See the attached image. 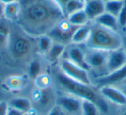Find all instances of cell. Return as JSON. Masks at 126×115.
<instances>
[{"label":"cell","instance_id":"1","mask_svg":"<svg viewBox=\"0 0 126 115\" xmlns=\"http://www.w3.org/2000/svg\"><path fill=\"white\" fill-rule=\"evenodd\" d=\"M21 11L16 22L21 30L31 37L47 34L66 18L63 10L54 0H19Z\"/></svg>","mask_w":126,"mask_h":115},{"label":"cell","instance_id":"18","mask_svg":"<svg viewBox=\"0 0 126 115\" xmlns=\"http://www.w3.org/2000/svg\"><path fill=\"white\" fill-rule=\"evenodd\" d=\"M9 106L15 109L18 110V111L22 112L23 113H30L32 109V102L30 101V99H27L24 97H16L11 99V100L8 102Z\"/></svg>","mask_w":126,"mask_h":115},{"label":"cell","instance_id":"24","mask_svg":"<svg viewBox=\"0 0 126 115\" xmlns=\"http://www.w3.org/2000/svg\"><path fill=\"white\" fill-rule=\"evenodd\" d=\"M6 86L10 90L19 91L25 87V80L22 76L13 75L6 80Z\"/></svg>","mask_w":126,"mask_h":115},{"label":"cell","instance_id":"16","mask_svg":"<svg viewBox=\"0 0 126 115\" xmlns=\"http://www.w3.org/2000/svg\"><path fill=\"white\" fill-rule=\"evenodd\" d=\"M90 34H91V26L84 25V26L78 27L72 37L71 44L80 45L83 43H86L89 39Z\"/></svg>","mask_w":126,"mask_h":115},{"label":"cell","instance_id":"20","mask_svg":"<svg viewBox=\"0 0 126 115\" xmlns=\"http://www.w3.org/2000/svg\"><path fill=\"white\" fill-rule=\"evenodd\" d=\"M20 11H21V5H20L19 1L4 4V17L7 20L14 21V20H16L20 13Z\"/></svg>","mask_w":126,"mask_h":115},{"label":"cell","instance_id":"41","mask_svg":"<svg viewBox=\"0 0 126 115\" xmlns=\"http://www.w3.org/2000/svg\"><path fill=\"white\" fill-rule=\"evenodd\" d=\"M124 34H125V35H126V27L124 29Z\"/></svg>","mask_w":126,"mask_h":115},{"label":"cell","instance_id":"25","mask_svg":"<svg viewBox=\"0 0 126 115\" xmlns=\"http://www.w3.org/2000/svg\"><path fill=\"white\" fill-rule=\"evenodd\" d=\"M42 63L39 60L33 59L28 66V75L30 80H35L40 75H42Z\"/></svg>","mask_w":126,"mask_h":115},{"label":"cell","instance_id":"3","mask_svg":"<svg viewBox=\"0 0 126 115\" xmlns=\"http://www.w3.org/2000/svg\"><path fill=\"white\" fill-rule=\"evenodd\" d=\"M86 45L87 49L110 52L123 47V37L118 31L94 23L91 26V34Z\"/></svg>","mask_w":126,"mask_h":115},{"label":"cell","instance_id":"19","mask_svg":"<svg viewBox=\"0 0 126 115\" xmlns=\"http://www.w3.org/2000/svg\"><path fill=\"white\" fill-rule=\"evenodd\" d=\"M66 18H67V22L70 24L74 25L75 27H80V26H84V25H87V23L90 22L84 10L76 11V12L73 13V14H70Z\"/></svg>","mask_w":126,"mask_h":115},{"label":"cell","instance_id":"31","mask_svg":"<svg viewBox=\"0 0 126 115\" xmlns=\"http://www.w3.org/2000/svg\"><path fill=\"white\" fill-rule=\"evenodd\" d=\"M8 107L9 105L5 101H1L0 102V115H6L7 114Z\"/></svg>","mask_w":126,"mask_h":115},{"label":"cell","instance_id":"34","mask_svg":"<svg viewBox=\"0 0 126 115\" xmlns=\"http://www.w3.org/2000/svg\"><path fill=\"white\" fill-rule=\"evenodd\" d=\"M4 4L0 2V18H2V17H4Z\"/></svg>","mask_w":126,"mask_h":115},{"label":"cell","instance_id":"36","mask_svg":"<svg viewBox=\"0 0 126 115\" xmlns=\"http://www.w3.org/2000/svg\"><path fill=\"white\" fill-rule=\"evenodd\" d=\"M123 48H124V49L126 51V37L125 38L123 37Z\"/></svg>","mask_w":126,"mask_h":115},{"label":"cell","instance_id":"28","mask_svg":"<svg viewBox=\"0 0 126 115\" xmlns=\"http://www.w3.org/2000/svg\"><path fill=\"white\" fill-rule=\"evenodd\" d=\"M117 21L120 29H124L126 27V0H124L123 7L119 14L117 15Z\"/></svg>","mask_w":126,"mask_h":115},{"label":"cell","instance_id":"29","mask_svg":"<svg viewBox=\"0 0 126 115\" xmlns=\"http://www.w3.org/2000/svg\"><path fill=\"white\" fill-rule=\"evenodd\" d=\"M10 31L6 27L0 26V47L4 46L5 43L9 42Z\"/></svg>","mask_w":126,"mask_h":115},{"label":"cell","instance_id":"37","mask_svg":"<svg viewBox=\"0 0 126 115\" xmlns=\"http://www.w3.org/2000/svg\"><path fill=\"white\" fill-rule=\"evenodd\" d=\"M105 2H109V1H124V0H104Z\"/></svg>","mask_w":126,"mask_h":115},{"label":"cell","instance_id":"26","mask_svg":"<svg viewBox=\"0 0 126 115\" xmlns=\"http://www.w3.org/2000/svg\"><path fill=\"white\" fill-rule=\"evenodd\" d=\"M124 2V1H109V2H105V11L113 15V16L117 17V15L119 14L121 9L123 7Z\"/></svg>","mask_w":126,"mask_h":115},{"label":"cell","instance_id":"43","mask_svg":"<svg viewBox=\"0 0 126 115\" xmlns=\"http://www.w3.org/2000/svg\"><path fill=\"white\" fill-rule=\"evenodd\" d=\"M35 115H41L40 113H37V114H35Z\"/></svg>","mask_w":126,"mask_h":115},{"label":"cell","instance_id":"13","mask_svg":"<svg viewBox=\"0 0 126 115\" xmlns=\"http://www.w3.org/2000/svg\"><path fill=\"white\" fill-rule=\"evenodd\" d=\"M84 11L89 21L93 22L97 18L105 12V5L104 0H90L86 2Z\"/></svg>","mask_w":126,"mask_h":115},{"label":"cell","instance_id":"42","mask_svg":"<svg viewBox=\"0 0 126 115\" xmlns=\"http://www.w3.org/2000/svg\"><path fill=\"white\" fill-rule=\"evenodd\" d=\"M85 2H88V1H90V0H84Z\"/></svg>","mask_w":126,"mask_h":115},{"label":"cell","instance_id":"35","mask_svg":"<svg viewBox=\"0 0 126 115\" xmlns=\"http://www.w3.org/2000/svg\"><path fill=\"white\" fill-rule=\"evenodd\" d=\"M16 1H19V0H0V2L4 4H11V3H13V2H16Z\"/></svg>","mask_w":126,"mask_h":115},{"label":"cell","instance_id":"40","mask_svg":"<svg viewBox=\"0 0 126 115\" xmlns=\"http://www.w3.org/2000/svg\"><path fill=\"white\" fill-rule=\"evenodd\" d=\"M23 115H31V114H30V113H23Z\"/></svg>","mask_w":126,"mask_h":115},{"label":"cell","instance_id":"21","mask_svg":"<svg viewBox=\"0 0 126 115\" xmlns=\"http://www.w3.org/2000/svg\"><path fill=\"white\" fill-rule=\"evenodd\" d=\"M85 5H86V2L84 0H69L63 8V11L66 18L76 11L84 10Z\"/></svg>","mask_w":126,"mask_h":115},{"label":"cell","instance_id":"4","mask_svg":"<svg viewBox=\"0 0 126 115\" xmlns=\"http://www.w3.org/2000/svg\"><path fill=\"white\" fill-rule=\"evenodd\" d=\"M58 64L61 71L63 74H65L67 77L86 85H93V81L87 70L73 63L67 57L61 58Z\"/></svg>","mask_w":126,"mask_h":115},{"label":"cell","instance_id":"17","mask_svg":"<svg viewBox=\"0 0 126 115\" xmlns=\"http://www.w3.org/2000/svg\"><path fill=\"white\" fill-rule=\"evenodd\" d=\"M66 50H67V46L58 43V42H54L49 51L46 55V57H47L48 62L50 63L59 62Z\"/></svg>","mask_w":126,"mask_h":115},{"label":"cell","instance_id":"9","mask_svg":"<svg viewBox=\"0 0 126 115\" xmlns=\"http://www.w3.org/2000/svg\"><path fill=\"white\" fill-rule=\"evenodd\" d=\"M27 37L28 35L26 36V37ZM26 37L16 36L14 38L9 39L11 52L12 56L16 59H22L24 56H26L31 49V42L30 39Z\"/></svg>","mask_w":126,"mask_h":115},{"label":"cell","instance_id":"14","mask_svg":"<svg viewBox=\"0 0 126 115\" xmlns=\"http://www.w3.org/2000/svg\"><path fill=\"white\" fill-rule=\"evenodd\" d=\"M67 59L71 61L73 63L81 67L84 69L89 71L90 68L87 65L86 61V54L85 51H83L78 45H74L72 47H69L68 49H67Z\"/></svg>","mask_w":126,"mask_h":115},{"label":"cell","instance_id":"15","mask_svg":"<svg viewBox=\"0 0 126 115\" xmlns=\"http://www.w3.org/2000/svg\"><path fill=\"white\" fill-rule=\"evenodd\" d=\"M93 23H97V24L103 26L105 28H107L109 30H115V31H118L119 25H118V21H117V18L113 15L110 14L108 12H104L102 15H100L98 18H97L96 19L93 21Z\"/></svg>","mask_w":126,"mask_h":115},{"label":"cell","instance_id":"22","mask_svg":"<svg viewBox=\"0 0 126 115\" xmlns=\"http://www.w3.org/2000/svg\"><path fill=\"white\" fill-rule=\"evenodd\" d=\"M53 43L54 42L47 34L42 35L37 37V49L40 54L44 55V56L47 55L50 48L52 47Z\"/></svg>","mask_w":126,"mask_h":115},{"label":"cell","instance_id":"10","mask_svg":"<svg viewBox=\"0 0 126 115\" xmlns=\"http://www.w3.org/2000/svg\"><path fill=\"white\" fill-rule=\"evenodd\" d=\"M81 100L82 99L71 94L61 95L56 99V105L59 106L66 113L76 115L80 113Z\"/></svg>","mask_w":126,"mask_h":115},{"label":"cell","instance_id":"23","mask_svg":"<svg viewBox=\"0 0 126 115\" xmlns=\"http://www.w3.org/2000/svg\"><path fill=\"white\" fill-rule=\"evenodd\" d=\"M100 110L96 104L87 99L81 100V115H99Z\"/></svg>","mask_w":126,"mask_h":115},{"label":"cell","instance_id":"27","mask_svg":"<svg viewBox=\"0 0 126 115\" xmlns=\"http://www.w3.org/2000/svg\"><path fill=\"white\" fill-rule=\"evenodd\" d=\"M35 87L38 89H45L47 87H51V83H52V79L47 74L42 73L35 80Z\"/></svg>","mask_w":126,"mask_h":115},{"label":"cell","instance_id":"5","mask_svg":"<svg viewBox=\"0 0 126 115\" xmlns=\"http://www.w3.org/2000/svg\"><path fill=\"white\" fill-rule=\"evenodd\" d=\"M77 28L78 27L70 24L67 22V18H64L60 21L47 33V35L50 37L54 42H58V43L67 46L71 44L72 37Z\"/></svg>","mask_w":126,"mask_h":115},{"label":"cell","instance_id":"32","mask_svg":"<svg viewBox=\"0 0 126 115\" xmlns=\"http://www.w3.org/2000/svg\"><path fill=\"white\" fill-rule=\"evenodd\" d=\"M23 113L22 112L18 111V110L15 109V108H12L11 106L8 107V111H7V114L6 115H23Z\"/></svg>","mask_w":126,"mask_h":115},{"label":"cell","instance_id":"30","mask_svg":"<svg viewBox=\"0 0 126 115\" xmlns=\"http://www.w3.org/2000/svg\"><path fill=\"white\" fill-rule=\"evenodd\" d=\"M47 115H67V113L63 111L59 106L57 105H54L48 112H47Z\"/></svg>","mask_w":126,"mask_h":115},{"label":"cell","instance_id":"11","mask_svg":"<svg viewBox=\"0 0 126 115\" xmlns=\"http://www.w3.org/2000/svg\"><path fill=\"white\" fill-rule=\"evenodd\" d=\"M126 80V64L119 69L101 75L95 79V85L98 87L103 86H116L121 84Z\"/></svg>","mask_w":126,"mask_h":115},{"label":"cell","instance_id":"33","mask_svg":"<svg viewBox=\"0 0 126 115\" xmlns=\"http://www.w3.org/2000/svg\"><path fill=\"white\" fill-rule=\"evenodd\" d=\"M54 1L58 4V5L60 6V7L61 8V9L63 10V8H64L65 4H67V2H68L69 0H54Z\"/></svg>","mask_w":126,"mask_h":115},{"label":"cell","instance_id":"39","mask_svg":"<svg viewBox=\"0 0 126 115\" xmlns=\"http://www.w3.org/2000/svg\"><path fill=\"white\" fill-rule=\"evenodd\" d=\"M120 115H126V110H125V111H124V112H123V113H121Z\"/></svg>","mask_w":126,"mask_h":115},{"label":"cell","instance_id":"12","mask_svg":"<svg viewBox=\"0 0 126 115\" xmlns=\"http://www.w3.org/2000/svg\"><path fill=\"white\" fill-rule=\"evenodd\" d=\"M126 64V51L124 48L108 53L106 61V74L119 69ZM105 74V75H106Z\"/></svg>","mask_w":126,"mask_h":115},{"label":"cell","instance_id":"6","mask_svg":"<svg viewBox=\"0 0 126 115\" xmlns=\"http://www.w3.org/2000/svg\"><path fill=\"white\" fill-rule=\"evenodd\" d=\"M108 53L109 52L91 49H88L87 51H85L86 61L89 66L90 70L93 69L97 72H106V61Z\"/></svg>","mask_w":126,"mask_h":115},{"label":"cell","instance_id":"8","mask_svg":"<svg viewBox=\"0 0 126 115\" xmlns=\"http://www.w3.org/2000/svg\"><path fill=\"white\" fill-rule=\"evenodd\" d=\"M99 94L109 102L119 106H126V95L116 86H103L99 87Z\"/></svg>","mask_w":126,"mask_h":115},{"label":"cell","instance_id":"2","mask_svg":"<svg viewBox=\"0 0 126 115\" xmlns=\"http://www.w3.org/2000/svg\"><path fill=\"white\" fill-rule=\"evenodd\" d=\"M55 78L61 88L68 94L75 96L80 99H87L93 101L98 106L100 111H107L108 106L105 102L106 100L102 97L99 93H98V91L95 90L93 85H86L84 83L73 80L67 77L65 74H63L61 69L55 74Z\"/></svg>","mask_w":126,"mask_h":115},{"label":"cell","instance_id":"38","mask_svg":"<svg viewBox=\"0 0 126 115\" xmlns=\"http://www.w3.org/2000/svg\"><path fill=\"white\" fill-rule=\"evenodd\" d=\"M121 89H122V88H121ZM122 90H123V92H124V94H125V95H126V85H125V87H124V88L122 89Z\"/></svg>","mask_w":126,"mask_h":115},{"label":"cell","instance_id":"7","mask_svg":"<svg viewBox=\"0 0 126 115\" xmlns=\"http://www.w3.org/2000/svg\"><path fill=\"white\" fill-rule=\"evenodd\" d=\"M54 91L50 87L45 89H35L32 93V99L38 105L40 109H47V112L56 104Z\"/></svg>","mask_w":126,"mask_h":115}]
</instances>
